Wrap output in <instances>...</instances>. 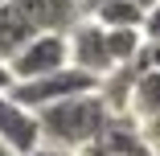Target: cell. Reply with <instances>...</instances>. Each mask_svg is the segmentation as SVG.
I'll return each instance as SVG.
<instances>
[{"mask_svg": "<svg viewBox=\"0 0 160 156\" xmlns=\"http://www.w3.org/2000/svg\"><path fill=\"white\" fill-rule=\"evenodd\" d=\"M107 119H111L107 103L99 99V90H90V95H74V99H66V103L41 107V111H37V128H41V144L78 156L94 136L103 132Z\"/></svg>", "mask_w": 160, "mask_h": 156, "instance_id": "6da1fadb", "label": "cell"}, {"mask_svg": "<svg viewBox=\"0 0 160 156\" xmlns=\"http://www.w3.org/2000/svg\"><path fill=\"white\" fill-rule=\"evenodd\" d=\"M90 90H99V78H90L82 74L78 66H66V70H58V74H45V78H33V82H12L8 86V95L29 107V111H41V107H53V103H66L74 95H90Z\"/></svg>", "mask_w": 160, "mask_h": 156, "instance_id": "7a4b0ae2", "label": "cell"}, {"mask_svg": "<svg viewBox=\"0 0 160 156\" xmlns=\"http://www.w3.org/2000/svg\"><path fill=\"white\" fill-rule=\"evenodd\" d=\"M66 66H70V37L66 33H37L8 62V74H12V82H33V78L58 74Z\"/></svg>", "mask_w": 160, "mask_h": 156, "instance_id": "3957f363", "label": "cell"}, {"mask_svg": "<svg viewBox=\"0 0 160 156\" xmlns=\"http://www.w3.org/2000/svg\"><path fill=\"white\" fill-rule=\"evenodd\" d=\"M70 66H78L90 78H103L115 70L111 49H107V29L94 25V21H78L70 29Z\"/></svg>", "mask_w": 160, "mask_h": 156, "instance_id": "277c9868", "label": "cell"}, {"mask_svg": "<svg viewBox=\"0 0 160 156\" xmlns=\"http://www.w3.org/2000/svg\"><path fill=\"white\" fill-rule=\"evenodd\" d=\"M8 4L25 17V25L33 33H66L70 37V29L78 21H86L78 0H8Z\"/></svg>", "mask_w": 160, "mask_h": 156, "instance_id": "5b68a950", "label": "cell"}, {"mask_svg": "<svg viewBox=\"0 0 160 156\" xmlns=\"http://www.w3.org/2000/svg\"><path fill=\"white\" fill-rule=\"evenodd\" d=\"M0 144H4L8 152L25 156V152H33L41 148V128H37V115L21 107L8 90H0Z\"/></svg>", "mask_w": 160, "mask_h": 156, "instance_id": "8992f818", "label": "cell"}, {"mask_svg": "<svg viewBox=\"0 0 160 156\" xmlns=\"http://www.w3.org/2000/svg\"><path fill=\"white\" fill-rule=\"evenodd\" d=\"M78 156H148V148L140 140V123L132 115H111L103 123V132L94 136Z\"/></svg>", "mask_w": 160, "mask_h": 156, "instance_id": "52a82bcc", "label": "cell"}, {"mask_svg": "<svg viewBox=\"0 0 160 156\" xmlns=\"http://www.w3.org/2000/svg\"><path fill=\"white\" fill-rule=\"evenodd\" d=\"M33 37H37V33L25 25V17H21L12 4H0V62H4V66H8Z\"/></svg>", "mask_w": 160, "mask_h": 156, "instance_id": "ba28073f", "label": "cell"}, {"mask_svg": "<svg viewBox=\"0 0 160 156\" xmlns=\"http://www.w3.org/2000/svg\"><path fill=\"white\" fill-rule=\"evenodd\" d=\"M127 115H132L136 123H144V119L160 115V70H140V74H136Z\"/></svg>", "mask_w": 160, "mask_h": 156, "instance_id": "9c48e42d", "label": "cell"}, {"mask_svg": "<svg viewBox=\"0 0 160 156\" xmlns=\"http://www.w3.org/2000/svg\"><path fill=\"white\" fill-rule=\"evenodd\" d=\"M86 21L103 25V29H140L144 25V13L132 4V0H103Z\"/></svg>", "mask_w": 160, "mask_h": 156, "instance_id": "30bf717a", "label": "cell"}, {"mask_svg": "<svg viewBox=\"0 0 160 156\" xmlns=\"http://www.w3.org/2000/svg\"><path fill=\"white\" fill-rule=\"evenodd\" d=\"M140 140H144L148 156H160V115H152V119L140 123Z\"/></svg>", "mask_w": 160, "mask_h": 156, "instance_id": "8fae6325", "label": "cell"}, {"mask_svg": "<svg viewBox=\"0 0 160 156\" xmlns=\"http://www.w3.org/2000/svg\"><path fill=\"white\" fill-rule=\"evenodd\" d=\"M140 33H144V41H152V45H160V4L144 13V25H140Z\"/></svg>", "mask_w": 160, "mask_h": 156, "instance_id": "7c38bea8", "label": "cell"}, {"mask_svg": "<svg viewBox=\"0 0 160 156\" xmlns=\"http://www.w3.org/2000/svg\"><path fill=\"white\" fill-rule=\"evenodd\" d=\"M25 156H74V152H62V148H49V144H41V148L25 152Z\"/></svg>", "mask_w": 160, "mask_h": 156, "instance_id": "4fadbf2b", "label": "cell"}, {"mask_svg": "<svg viewBox=\"0 0 160 156\" xmlns=\"http://www.w3.org/2000/svg\"><path fill=\"white\" fill-rule=\"evenodd\" d=\"M8 86H12V74H8L4 62H0V90H8Z\"/></svg>", "mask_w": 160, "mask_h": 156, "instance_id": "5bb4252c", "label": "cell"}, {"mask_svg": "<svg viewBox=\"0 0 160 156\" xmlns=\"http://www.w3.org/2000/svg\"><path fill=\"white\" fill-rule=\"evenodd\" d=\"M132 4H136L140 13H148V8H156V4H160V0H132Z\"/></svg>", "mask_w": 160, "mask_h": 156, "instance_id": "9a60e30c", "label": "cell"}, {"mask_svg": "<svg viewBox=\"0 0 160 156\" xmlns=\"http://www.w3.org/2000/svg\"><path fill=\"white\" fill-rule=\"evenodd\" d=\"M0 156H17V152H8V148H4V144H0Z\"/></svg>", "mask_w": 160, "mask_h": 156, "instance_id": "2e32d148", "label": "cell"}, {"mask_svg": "<svg viewBox=\"0 0 160 156\" xmlns=\"http://www.w3.org/2000/svg\"><path fill=\"white\" fill-rule=\"evenodd\" d=\"M0 4H8V0H0Z\"/></svg>", "mask_w": 160, "mask_h": 156, "instance_id": "e0dca14e", "label": "cell"}]
</instances>
